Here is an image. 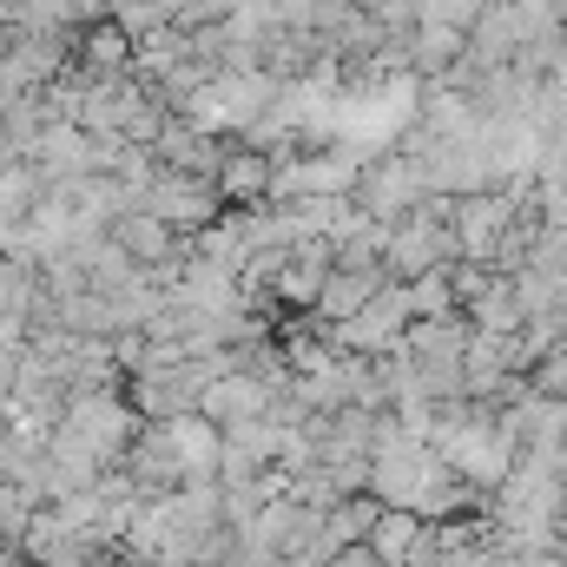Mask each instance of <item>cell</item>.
<instances>
[{
    "mask_svg": "<svg viewBox=\"0 0 567 567\" xmlns=\"http://www.w3.org/2000/svg\"><path fill=\"white\" fill-rule=\"evenodd\" d=\"M218 178L212 172H172V165H158L152 172V185L140 192L145 212H158L165 225H178V231H205L212 218H218Z\"/></svg>",
    "mask_w": 567,
    "mask_h": 567,
    "instance_id": "cell-1",
    "label": "cell"
},
{
    "mask_svg": "<svg viewBox=\"0 0 567 567\" xmlns=\"http://www.w3.org/2000/svg\"><path fill=\"white\" fill-rule=\"evenodd\" d=\"M271 377H258V370H218L212 383H205V396H198V416H212L218 429H238V423H258V416H271Z\"/></svg>",
    "mask_w": 567,
    "mask_h": 567,
    "instance_id": "cell-2",
    "label": "cell"
},
{
    "mask_svg": "<svg viewBox=\"0 0 567 567\" xmlns=\"http://www.w3.org/2000/svg\"><path fill=\"white\" fill-rule=\"evenodd\" d=\"M271 185H278V158H271L265 145L245 140L238 152H225V165H218V192H225L231 205H265Z\"/></svg>",
    "mask_w": 567,
    "mask_h": 567,
    "instance_id": "cell-3",
    "label": "cell"
},
{
    "mask_svg": "<svg viewBox=\"0 0 567 567\" xmlns=\"http://www.w3.org/2000/svg\"><path fill=\"white\" fill-rule=\"evenodd\" d=\"M357 198H363V212H370V218H396V212L416 198L410 165H370V172H363V185H357Z\"/></svg>",
    "mask_w": 567,
    "mask_h": 567,
    "instance_id": "cell-4",
    "label": "cell"
},
{
    "mask_svg": "<svg viewBox=\"0 0 567 567\" xmlns=\"http://www.w3.org/2000/svg\"><path fill=\"white\" fill-rule=\"evenodd\" d=\"M410 542H423V515H416V508H396V515L383 508V522L370 528V548H377L390 567H403L410 561Z\"/></svg>",
    "mask_w": 567,
    "mask_h": 567,
    "instance_id": "cell-5",
    "label": "cell"
},
{
    "mask_svg": "<svg viewBox=\"0 0 567 567\" xmlns=\"http://www.w3.org/2000/svg\"><path fill=\"white\" fill-rule=\"evenodd\" d=\"M455 225L468 231V251L482 258V251H488V238H502V225H508V205H488V198H462V205H455Z\"/></svg>",
    "mask_w": 567,
    "mask_h": 567,
    "instance_id": "cell-6",
    "label": "cell"
},
{
    "mask_svg": "<svg viewBox=\"0 0 567 567\" xmlns=\"http://www.w3.org/2000/svg\"><path fill=\"white\" fill-rule=\"evenodd\" d=\"M13 152H20V145H13V133H7V120H0V165H13Z\"/></svg>",
    "mask_w": 567,
    "mask_h": 567,
    "instance_id": "cell-7",
    "label": "cell"
}]
</instances>
